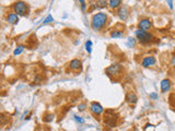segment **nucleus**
Here are the masks:
<instances>
[{
	"label": "nucleus",
	"instance_id": "nucleus-1",
	"mask_svg": "<svg viewBox=\"0 0 175 131\" xmlns=\"http://www.w3.org/2000/svg\"><path fill=\"white\" fill-rule=\"evenodd\" d=\"M108 16L105 12H97L92 16L91 19V27L93 31L101 32L107 24Z\"/></svg>",
	"mask_w": 175,
	"mask_h": 131
},
{
	"label": "nucleus",
	"instance_id": "nucleus-2",
	"mask_svg": "<svg viewBox=\"0 0 175 131\" xmlns=\"http://www.w3.org/2000/svg\"><path fill=\"white\" fill-rule=\"evenodd\" d=\"M135 35H136L137 41L142 45L151 44L154 39V36L151 32L142 31V30H139V29L135 31Z\"/></svg>",
	"mask_w": 175,
	"mask_h": 131
},
{
	"label": "nucleus",
	"instance_id": "nucleus-3",
	"mask_svg": "<svg viewBox=\"0 0 175 131\" xmlns=\"http://www.w3.org/2000/svg\"><path fill=\"white\" fill-rule=\"evenodd\" d=\"M104 125L107 128H114L117 122V115L113 110H105L104 114Z\"/></svg>",
	"mask_w": 175,
	"mask_h": 131
},
{
	"label": "nucleus",
	"instance_id": "nucleus-4",
	"mask_svg": "<svg viewBox=\"0 0 175 131\" xmlns=\"http://www.w3.org/2000/svg\"><path fill=\"white\" fill-rule=\"evenodd\" d=\"M12 9L13 12L16 13L19 16H26L27 12H29V5H26V2H24V1H16V2H14L12 5Z\"/></svg>",
	"mask_w": 175,
	"mask_h": 131
},
{
	"label": "nucleus",
	"instance_id": "nucleus-5",
	"mask_svg": "<svg viewBox=\"0 0 175 131\" xmlns=\"http://www.w3.org/2000/svg\"><path fill=\"white\" fill-rule=\"evenodd\" d=\"M122 70H123V66L118 65V63H113L105 69V73L108 76H117L120 74Z\"/></svg>",
	"mask_w": 175,
	"mask_h": 131
},
{
	"label": "nucleus",
	"instance_id": "nucleus-6",
	"mask_svg": "<svg viewBox=\"0 0 175 131\" xmlns=\"http://www.w3.org/2000/svg\"><path fill=\"white\" fill-rule=\"evenodd\" d=\"M104 107L99 102H92L90 104V112L94 116H101L102 114H104Z\"/></svg>",
	"mask_w": 175,
	"mask_h": 131
},
{
	"label": "nucleus",
	"instance_id": "nucleus-7",
	"mask_svg": "<svg viewBox=\"0 0 175 131\" xmlns=\"http://www.w3.org/2000/svg\"><path fill=\"white\" fill-rule=\"evenodd\" d=\"M138 27L139 30H142V31H147L150 32V30L152 29V22L149 18H142L139 20L138 22Z\"/></svg>",
	"mask_w": 175,
	"mask_h": 131
},
{
	"label": "nucleus",
	"instance_id": "nucleus-8",
	"mask_svg": "<svg viewBox=\"0 0 175 131\" xmlns=\"http://www.w3.org/2000/svg\"><path fill=\"white\" fill-rule=\"evenodd\" d=\"M155 63H157V59H155L154 56H146V57H144L142 61H141V66H142L144 68L153 67Z\"/></svg>",
	"mask_w": 175,
	"mask_h": 131
},
{
	"label": "nucleus",
	"instance_id": "nucleus-9",
	"mask_svg": "<svg viewBox=\"0 0 175 131\" xmlns=\"http://www.w3.org/2000/svg\"><path fill=\"white\" fill-rule=\"evenodd\" d=\"M117 16L122 20V21H126L129 16V10L126 5H122L117 10Z\"/></svg>",
	"mask_w": 175,
	"mask_h": 131
},
{
	"label": "nucleus",
	"instance_id": "nucleus-10",
	"mask_svg": "<svg viewBox=\"0 0 175 131\" xmlns=\"http://www.w3.org/2000/svg\"><path fill=\"white\" fill-rule=\"evenodd\" d=\"M5 20H7V22H8L9 24H11V25H16V24L19 23L20 18H19V16L16 13L9 12L8 14H7V16H5Z\"/></svg>",
	"mask_w": 175,
	"mask_h": 131
},
{
	"label": "nucleus",
	"instance_id": "nucleus-11",
	"mask_svg": "<svg viewBox=\"0 0 175 131\" xmlns=\"http://www.w3.org/2000/svg\"><path fill=\"white\" fill-rule=\"evenodd\" d=\"M171 87H172V83L169 79H163L161 83H160V89H161V92L162 93H167L170 92Z\"/></svg>",
	"mask_w": 175,
	"mask_h": 131
},
{
	"label": "nucleus",
	"instance_id": "nucleus-12",
	"mask_svg": "<svg viewBox=\"0 0 175 131\" xmlns=\"http://www.w3.org/2000/svg\"><path fill=\"white\" fill-rule=\"evenodd\" d=\"M126 102L130 105H135L138 102V96L133 91H129L127 94H126Z\"/></svg>",
	"mask_w": 175,
	"mask_h": 131
},
{
	"label": "nucleus",
	"instance_id": "nucleus-13",
	"mask_svg": "<svg viewBox=\"0 0 175 131\" xmlns=\"http://www.w3.org/2000/svg\"><path fill=\"white\" fill-rule=\"evenodd\" d=\"M81 67H82V62L78 58H75V59H72V60L69 62V68L72 71H78L79 69H81Z\"/></svg>",
	"mask_w": 175,
	"mask_h": 131
},
{
	"label": "nucleus",
	"instance_id": "nucleus-14",
	"mask_svg": "<svg viewBox=\"0 0 175 131\" xmlns=\"http://www.w3.org/2000/svg\"><path fill=\"white\" fill-rule=\"evenodd\" d=\"M112 38H123L125 36V32L123 30H113L110 33Z\"/></svg>",
	"mask_w": 175,
	"mask_h": 131
},
{
	"label": "nucleus",
	"instance_id": "nucleus-15",
	"mask_svg": "<svg viewBox=\"0 0 175 131\" xmlns=\"http://www.w3.org/2000/svg\"><path fill=\"white\" fill-rule=\"evenodd\" d=\"M122 5H123V2L120 0H111V1H108V7L111 9H119Z\"/></svg>",
	"mask_w": 175,
	"mask_h": 131
},
{
	"label": "nucleus",
	"instance_id": "nucleus-16",
	"mask_svg": "<svg viewBox=\"0 0 175 131\" xmlns=\"http://www.w3.org/2000/svg\"><path fill=\"white\" fill-rule=\"evenodd\" d=\"M137 44V38H133V37H128L127 38V42H126V46L128 48H133Z\"/></svg>",
	"mask_w": 175,
	"mask_h": 131
},
{
	"label": "nucleus",
	"instance_id": "nucleus-17",
	"mask_svg": "<svg viewBox=\"0 0 175 131\" xmlns=\"http://www.w3.org/2000/svg\"><path fill=\"white\" fill-rule=\"evenodd\" d=\"M55 114H52V113H49V114H45L44 115V117H43V121L44 122H52L54 119H55Z\"/></svg>",
	"mask_w": 175,
	"mask_h": 131
},
{
	"label": "nucleus",
	"instance_id": "nucleus-18",
	"mask_svg": "<svg viewBox=\"0 0 175 131\" xmlns=\"http://www.w3.org/2000/svg\"><path fill=\"white\" fill-rule=\"evenodd\" d=\"M94 5H95L97 9H103V8H105L106 5H108V2L105 1V0H97V1L94 2Z\"/></svg>",
	"mask_w": 175,
	"mask_h": 131
},
{
	"label": "nucleus",
	"instance_id": "nucleus-19",
	"mask_svg": "<svg viewBox=\"0 0 175 131\" xmlns=\"http://www.w3.org/2000/svg\"><path fill=\"white\" fill-rule=\"evenodd\" d=\"M24 46L23 45H19L18 47L16 48V49L13 50V55L14 56H19V55H21L22 52H23V50H24Z\"/></svg>",
	"mask_w": 175,
	"mask_h": 131
},
{
	"label": "nucleus",
	"instance_id": "nucleus-20",
	"mask_svg": "<svg viewBox=\"0 0 175 131\" xmlns=\"http://www.w3.org/2000/svg\"><path fill=\"white\" fill-rule=\"evenodd\" d=\"M92 41L91 39H88L86 42V45H84V47H86V52L88 54H91L92 52Z\"/></svg>",
	"mask_w": 175,
	"mask_h": 131
},
{
	"label": "nucleus",
	"instance_id": "nucleus-21",
	"mask_svg": "<svg viewBox=\"0 0 175 131\" xmlns=\"http://www.w3.org/2000/svg\"><path fill=\"white\" fill-rule=\"evenodd\" d=\"M73 118H75V120H76L78 123H80V125H82V123H84V122H86V120H84V119L81 117V116H79V115H75V116H73Z\"/></svg>",
	"mask_w": 175,
	"mask_h": 131
},
{
	"label": "nucleus",
	"instance_id": "nucleus-22",
	"mask_svg": "<svg viewBox=\"0 0 175 131\" xmlns=\"http://www.w3.org/2000/svg\"><path fill=\"white\" fill-rule=\"evenodd\" d=\"M54 22V18H53L52 16H47V18L44 20V22H43V24H48V23H53Z\"/></svg>",
	"mask_w": 175,
	"mask_h": 131
},
{
	"label": "nucleus",
	"instance_id": "nucleus-23",
	"mask_svg": "<svg viewBox=\"0 0 175 131\" xmlns=\"http://www.w3.org/2000/svg\"><path fill=\"white\" fill-rule=\"evenodd\" d=\"M149 97L151 98L152 101H158V100H159V95H158V93H155V92H152V93H150Z\"/></svg>",
	"mask_w": 175,
	"mask_h": 131
},
{
	"label": "nucleus",
	"instance_id": "nucleus-24",
	"mask_svg": "<svg viewBox=\"0 0 175 131\" xmlns=\"http://www.w3.org/2000/svg\"><path fill=\"white\" fill-rule=\"evenodd\" d=\"M86 109V103H80L78 105V110L79 112H84Z\"/></svg>",
	"mask_w": 175,
	"mask_h": 131
},
{
	"label": "nucleus",
	"instance_id": "nucleus-25",
	"mask_svg": "<svg viewBox=\"0 0 175 131\" xmlns=\"http://www.w3.org/2000/svg\"><path fill=\"white\" fill-rule=\"evenodd\" d=\"M79 3H80V7H81V10L82 11H86V1H83V0H80L79 1Z\"/></svg>",
	"mask_w": 175,
	"mask_h": 131
},
{
	"label": "nucleus",
	"instance_id": "nucleus-26",
	"mask_svg": "<svg viewBox=\"0 0 175 131\" xmlns=\"http://www.w3.org/2000/svg\"><path fill=\"white\" fill-rule=\"evenodd\" d=\"M170 65L173 69H175V55L173 57H171V60H170Z\"/></svg>",
	"mask_w": 175,
	"mask_h": 131
},
{
	"label": "nucleus",
	"instance_id": "nucleus-27",
	"mask_svg": "<svg viewBox=\"0 0 175 131\" xmlns=\"http://www.w3.org/2000/svg\"><path fill=\"white\" fill-rule=\"evenodd\" d=\"M166 3H167V5H169V8L171 9V10H173V1H166Z\"/></svg>",
	"mask_w": 175,
	"mask_h": 131
}]
</instances>
